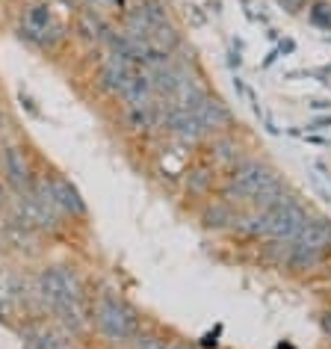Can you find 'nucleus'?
Returning a JSON list of instances; mask_svg holds the SVG:
<instances>
[{"instance_id":"obj_2","label":"nucleus","mask_w":331,"mask_h":349,"mask_svg":"<svg viewBox=\"0 0 331 349\" xmlns=\"http://www.w3.org/2000/svg\"><path fill=\"white\" fill-rule=\"evenodd\" d=\"M0 172H3V178H6L15 190H27V187H30L27 157H24V151H18V148H6V151L0 154Z\"/></svg>"},{"instance_id":"obj_1","label":"nucleus","mask_w":331,"mask_h":349,"mask_svg":"<svg viewBox=\"0 0 331 349\" xmlns=\"http://www.w3.org/2000/svg\"><path fill=\"white\" fill-rule=\"evenodd\" d=\"M92 314H95L98 329H101L106 337H113V340H127L130 334L136 332V317L130 314L119 299L101 296Z\"/></svg>"},{"instance_id":"obj_3","label":"nucleus","mask_w":331,"mask_h":349,"mask_svg":"<svg viewBox=\"0 0 331 349\" xmlns=\"http://www.w3.org/2000/svg\"><path fill=\"white\" fill-rule=\"evenodd\" d=\"M51 201H53V207L71 210V213H86L77 190L71 187L68 181H51Z\"/></svg>"},{"instance_id":"obj_4","label":"nucleus","mask_w":331,"mask_h":349,"mask_svg":"<svg viewBox=\"0 0 331 349\" xmlns=\"http://www.w3.org/2000/svg\"><path fill=\"white\" fill-rule=\"evenodd\" d=\"M24 340H27L33 349H68V343H65L59 334L51 332V329H45V326H39V329H27Z\"/></svg>"}]
</instances>
